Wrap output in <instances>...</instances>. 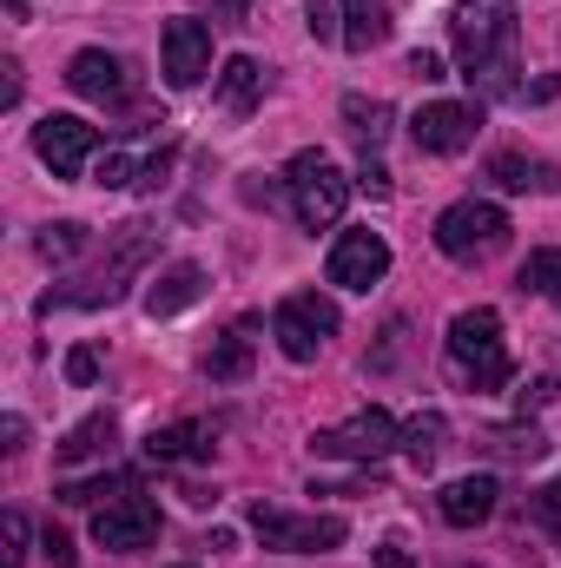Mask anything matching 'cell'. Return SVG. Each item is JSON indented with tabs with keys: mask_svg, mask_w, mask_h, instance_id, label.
Masks as SVG:
<instances>
[{
	"mask_svg": "<svg viewBox=\"0 0 561 568\" xmlns=\"http://www.w3.org/2000/svg\"><path fill=\"white\" fill-rule=\"evenodd\" d=\"M516 40H522L516 0H456L449 47H456V67L476 93H489V100L516 93Z\"/></svg>",
	"mask_w": 561,
	"mask_h": 568,
	"instance_id": "cell-1",
	"label": "cell"
},
{
	"mask_svg": "<svg viewBox=\"0 0 561 568\" xmlns=\"http://www.w3.org/2000/svg\"><path fill=\"white\" fill-rule=\"evenodd\" d=\"M449 371L462 390H502L509 384V344H502V317L489 304L456 311L449 324Z\"/></svg>",
	"mask_w": 561,
	"mask_h": 568,
	"instance_id": "cell-2",
	"label": "cell"
},
{
	"mask_svg": "<svg viewBox=\"0 0 561 568\" xmlns=\"http://www.w3.org/2000/svg\"><path fill=\"white\" fill-rule=\"evenodd\" d=\"M284 185H290V212H297L304 232H330L344 219V205H350V179L337 172L330 152H297L284 165Z\"/></svg>",
	"mask_w": 561,
	"mask_h": 568,
	"instance_id": "cell-3",
	"label": "cell"
},
{
	"mask_svg": "<svg viewBox=\"0 0 561 568\" xmlns=\"http://www.w3.org/2000/svg\"><path fill=\"white\" fill-rule=\"evenodd\" d=\"M502 245H509V212L489 205V199H462V205H449V212L436 219V252L456 258V265L489 258V252H502Z\"/></svg>",
	"mask_w": 561,
	"mask_h": 568,
	"instance_id": "cell-4",
	"label": "cell"
},
{
	"mask_svg": "<svg viewBox=\"0 0 561 568\" xmlns=\"http://www.w3.org/2000/svg\"><path fill=\"white\" fill-rule=\"evenodd\" d=\"M272 331H278V351L290 357V364H310V357L337 337V304L317 297V291H297V297H284L278 304Z\"/></svg>",
	"mask_w": 561,
	"mask_h": 568,
	"instance_id": "cell-5",
	"label": "cell"
},
{
	"mask_svg": "<svg viewBox=\"0 0 561 568\" xmlns=\"http://www.w3.org/2000/svg\"><path fill=\"white\" fill-rule=\"evenodd\" d=\"M397 443H404V429H397L390 410H377V404H370V410H357L350 424L317 429V436H310V449H317V456H337V463H384Z\"/></svg>",
	"mask_w": 561,
	"mask_h": 568,
	"instance_id": "cell-6",
	"label": "cell"
},
{
	"mask_svg": "<svg viewBox=\"0 0 561 568\" xmlns=\"http://www.w3.org/2000/svg\"><path fill=\"white\" fill-rule=\"evenodd\" d=\"M252 529L265 549H290V556H324L344 542V516H284L272 503H252Z\"/></svg>",
	"mask_w": 561,
	"mask_h": 568,
	"instance_id": "cell-7",
	"label": "cell"
},
{
	"mask_svg": "<svg viewBox=\"0 0 561 568\" xmlns=\"http://www.w3.org/2000/svg\"><path fill=\"white\" fill-rule=\"evenodd\" d=\"M33 152L53 165V179H80L86 159L100 152V126H86V120H73V113H47V120L33 126Z\"/></svg>",
	"mask_w": 561,
	"mask_h": 568,
	"instance_id": "cell-8",
	"label": "cell"
},
{
	"mask_svg": "<svg viewBox=\"0 0 561 568\" xmlns=\"http://www.w3.org/2000/svg\"><path fill=\"white\" fill-rule=\"evenodd\" d=\"M476 126H482V106L476 100H429L417 120H410V140H417V152L449 159V152H462V145L476 140Z\"/></svg>",
	"mask_w": 561,
	"mask_h": 568,
	"instance_id": "cell-9",
	"label": "cell"
},
{
	"mask_svg": "<svg viewBox=\"0 0 561 568\" xmlns=\"http://www.w3.org/2000/svg\"><path fill=\"white\" fill-rule=\"evenodd\" d=\"M93 542L100 549H145V542H159V503L152 496H120V503H106V509H93Z\"/></svg>",
	"mask_w": 561,
	"mask_h": 568,
	"instance_id": "cell-10",
	"label": "cell"
},
{
	"mask_svg": "<svg viewBox=\"0 0 561 568\" xmlns=\"http://www.w3.org/2000/svg\"><path fill=\"white\" fill-rule=\"evenodd\" d=\"M205 73H212V27L192 20V13L165 20V80L172 87H198Z\"/></svg>",
	"mask_w": 561,
	"mask_h": 568,
	"instance_id": "cell-11",
	"label": "cell"
},
{
	"mask_svg": "<svg viewBox=\"0 0 561 568\" xmlns=\"http://www.w3.org/2000/svg\"><path fill=\"white\" fill-rule=\"evenodd\" d=\"M384 272H390V245H384L377 232H344V239L330 245V284H344V291H370Z\"/></svg>",
	"mask_w": 561,
	"mask_h": 568,
	"instance_id": "cell-12",
	"label": "cell"
},
{
	"mask_svg": "<svg viewBox=\"0 0 561 568\" xmlns=\"http://www.w3.org/2000/svg\"><path fill=\"white\" fill-rule=\"evenodd\" d=\"M496 503H502L496 476H456V483H442V496H436V509H442L449 529H476V523H489Z\"/></svg>",
	"mask_w": 561,
	"mask_h": 568,
	"instance_id": "cell-13",
	"label": "cell"
},
{
	"mask_svg": "<svg viewBox=\"0 0 561 568\" xmlns=\"http://www.w3.org/2000/svg\"><path fill=\"white\" fill-rule=\"evenodd\" d=\"M67 87H73L80 100H120V93H126V67H120L106 47H86V53H73Z\"/></svg>",
	"mask_w": 561,
	"mask_h": 568,
	"instance_id": "cell-14",
	"label": "cell"
},
{
	"mask_svg": "<svg viewBox=\"0 0 561 568\" xmlns=\"http://www.w3.org/2000/svg\"><path fill=\"white\" fill-rule=\"evenodd\" d=\"M198 297H205V272L198 265H172V272H159L152 291H145V317H178Z\"/></svg>",
	"mask_w": 561,
	"mask_h": 568,
	"instance_id": "cell-15",
	"label": "cell"
},
{
	"mask_svg": "<svg viewBox=\"0 0 561 568\" xmlns=\"http://www.w3.org/2000/svg\"><path fill=\"white\" fill-rule=\"evenodd\" d=\"M489 185H502V192H555L561 172L549 159H522V152H496L489 159Z\"/></svg>",
	"mask_w": 561,
	"mask_h": 568,
	"instance_id": "cell-16",
	"label": "cell"
},
{
	"mask_svg": "<svg viewBox=\"0 0 561 568\" xmlns=\"http://www.w3.org/2000/svg\"><path fill=\"white\" fill-rule=\"evenodd\" d=\"M140 489V476L133 469H106V476H80V483H60L53 496L67 503V509H106V503H120V496H133Z\"/></svg>",
	"mask_w": 561,
	"mask_h": 568,
	"instance_id": "cell-17",
	"label": "cell"
},
{
	"mask_svg": "<svg viewBox=\"0 0 561 568\" xmlns=\"http://www.w3.org/2000/svg\"><path fill=\"white\" fill-rule=\"evenodd\" d=\"M218 100H225V113H252L265 100V67L252 53H232L225 73H218Z\"/></svg>",
	"mask_w": 561,
	"mask_h": 568,
	"instance_id": "cell-18",
	"label": "cell"
},
{
	"mask_svg": "<svg viewBox=\"0 0 561 568\" xmlns=\"http://www.w3.org/2000/svg\"><path fill=\"white\" fill-rule=\"evenodd\" d=\"M384 40H390L384 0H344V47H350V53H370V47H384Z\"/></svg>",
	"mask_w": 561,
	"mask_h": 568,
	"instance_id": "cell-19",
	"label": "cell"
},
{
	"mask_svg": "<svg viewBox=\"0 0 561 568\" xmlns=\"http://www.w3.org/2000/svg\"><path fill=\"white\" fill-rule=\"evenodd\" d=\"M397 449H404L417 469H436V456L449 449V424H442L436 410H422V417H410V424H404V443H397Z\"/></svg>",
	"mask_w": 561,
	"mask_h": 568,
	"instance_id": "cell-20",
	"label": "cell"
},
{
	"mask_svg": "<svg viewBox=\"0 0 561 568\" xmlns=\"http://www.w3.org/2000/svg\"><path fill=\"white\" fill-rule=\"evenodd\" d=\"M145 456L152 463H178V456H212V436L198 424H165L145 436Z\"/></svg>",
	"mask_w": 561,
	"mask_h": 568,
	"instance_id": "cell-21",
	"label": "cell"
},
{
	"mask_svg": "<svg viewBox=\"0 0 561 568\" xmlns=\"http://www.w3.org/2000/svg\"><path fill=\"white\" fill-rule=\"evenodd\" d=\"M390 120H397V113H390L384 100H364V93H350V100H344V126H350L364 145H384V140H390Z\"/></svg>",
	"mask_w": 561,
	"mask_h": 568,
	"instance_id": "cell-22",
	"label": "cell"
},
{
	"mask_svg": "<svg viewBox=\"0 0 561 568\" xmlns=\"http://www.w3.org/2000/svg\"><path fill=\"white\" fill-rule=\"evenodd\" d=\"M86 245H93V232H86L80 219H60V225L40 232V258H47V265H67V258H80Z\"/></svg>",
	"mask_w": 561,
	"mask_h": 568,
	"instance_id": "cell-23",
	"label": "cell"
},
{
	"mask_svg": "<svg viewBox=\"0 0 561 568\" xmlns=\"http://www.w3.org/2000/svg\"><path fill=\"white\" fill-rule=\"evenodd\" d=\"M245 371H252V344H245V337H218V344L205 351V377H212V384H238Z\"/></svg>",
	"mask_w": 561,
	"mask_h": 568,
	"instance_id": "cell-24",
	"label": "cell"
},
{
	"mask_svg": "<svg viewBox=\"0 0 561 568\" xmlns=\"http://www.w3.org/2000/svg\"><path fill=\"white\" fill-rule=\"evenodd\" d=\"M113 443V417H86V424L67 429V443H60V463H86V456H100Z\"/></svg>",
	"mask_w": 561,
	"mask_h": 568,
	"instance_id": "cell-25",
	"label": "cell"
},
{
	"mask_svg": "<svg viewBox=\"0 0 561 568\" xmlns=\"http://www.w3.org/2000/svg\"><path fill=\"white\" fill-rule=\"evenodd\" d=\"M522 291H536V297H561V245H542V252L522 258Z\"/></svg>",
	"mask_w": 561,
	"mask_h": 568,
	"instance_id": "cell-26",
	"label": "cell"
},
{
	"mask_svg": "<svg viewBox=\"0 0 561 568\" xmlns=\"http://www.w3.org/2000/svg\"><path fill=\"white\" fill-rule=\"evenodd\" d=\"M482 443H489L496 456H516V463H536V456H549V436H542L536 424H529V429H489Z\"/></svg>",
	"mask_w": 561,
	"mask_h": 568,
	"instance_id": "cell-27",
	"label": "cell"
},
{
	"mask_svg": "<svg viewBox=\"0 0 561 568\" xmlns=\"http://www.w3.org/2000/svg\"><path fill=\"white\" fill-rule=\"evenodd\" d=\"M555 397H561V377H536V384L516 390V410L529 417V410H542V404H555Z\"/></svg>",
	"mask_w": 561,
	"mask_h": 568,
	"instance_id": "cell-28",
	"label": "cell"
},
{
	"mask_svg": "<svg viewBox=\"0 0 561 568\" xmlns=\"http://www.w3.org/2000/svg\"><path fill=\"white\" fill-rule=\"evenodd\" d=\"M93 185H106V192H120V185H133V165H126V152H106V159L93 165Z\"/></svg>",
	"mask_w": 561,
	"mask_h": 568,
	"instance_id": "cell-29",
	"label": "cell"
},
{
	"mask_svg": "<svg viewBox=\"0 0 561 568\" xmlns=\"http://www.w3.org/2000/svg\"><path fill=\"white\" fill-rule=\"evenodd\" d=\"M0 536H7L0 562H7V568H20V562H27V516H7V523H0Z\"/></svg>",
	"mask_w": 561,
	"mask_h": 568,
	"instance_id": "cell-30",
	"label": "cell"
},
{
	"mask_svg": "<svg viewBox=\"0 0 561 568\" xmlns=\"http://www.w3.org/2000/svg\"><path fill=\"white\" fill-rule=\"evenodd\" d=\"M304 20H310V33H317V40H344V27H337L330 0H304Z\"/></svg>",
	"mask_w": 561,
	"mask_h": 568,
	"instance_id": "cell-31",
	"label": "cell"
},
{
	"mask_svg": "<svg viewBox=\"0 0 561 568\" xmlns=\"http://www.w3.org/2000/svg\"><path fill=\"white\" fill-rule=\"evenodd\" d=\"M93 377H100V351H86V344H80V351L67 357V384H80V390H86Z\"/></svg>",
	"mask_w": 561,
	"mask_h": 568,
	"instance_id": "cell-32",
	"label": "cell"
},
{
	"mask_svg": "<svg viewBox=\"0 0 561 568\" xmlns=\"http://www.w3.org/2000/svg\"><path fill=\"white\" fill-rule=\"evenodd\" d=\"M40 549H47V562H53V568H73V562H80V549L67 542V529H47V536H40Z\"/></svg>",
	"mask_w": 561,
	"mask_h": 568,
	"instance_id": "cell-33",
	"label": "cell"
},
{
	"mask_svg": "<svg viewBox=\"0 0 561 568\" xmlns=\"http://www.w3.org/2000/svg\"><path fill=\"white\" fill-rule=\"evenodd\" d=\"M172 159H178L172 145H159V152L145 159V172H140V185H145V192H159V185H165V172H172Z\"/></svg>",
	"mask_w": 561,
	"mask_h": 568,
	"instance_id": "cell-34",
	"label": "cell"
},
{
	"mask_svg": "<svg viewBox=\"0 0 561 568\" xmlns=\"http://www.w3.org/2000/svg\"><path fill=\"white\" fill-rule=\"evenodd\" d=\"M410 73H417L422 87H436V80H442V60H436L429 47H417V53H410Z\"/></svg>",
	"mask_w": 561,
	"mask_h": 568,
	"instance_id": "cell-35",
	"label": "cell"
},
{
	"mask_svg": "<svg viewBox=\"0 0 561 568\" xmlns=\"http://www.w3.org/2000/svg\"><path fill=\"white\" fill-rule=\"evenodd\" d=\"M357 185H364V192H377V199H390V172H384L377 159H364V172H357Z\"/></svg>",
	"mask_w": 561,
	"mask_h": 568,
	"instance_id": "cell-36",
	"label": "cell"
},
{
	"mask_svg": "<svg viewBox=\"0 0 561 568\" xmlns=\"http://www.w3.org/2000/svg\"><path fill=\"white\" fill-rule=\"evenodd\" d=\"M0 106H20V60H0Z\"/></svg>",
	"mask_w": 561,
	"mask_h": 568,
	"instance_id": "cell-37",
	"label": "cell"
},
{
	"mask_svg": "<svg viewBox=\"0 0 561 568\" xmlns=\"http://www.w3.org/2000/svg\"><path fill=\"white\" fill-rule=\"evenodd\" d=\"M561 93V80L555 73H542V80H536V87H522V100H536V106H549V100H555Z\"/></svg>",
	"mask_w": 561,
	"mask_h": 568,
	"instance_id": "cell-38",
	"label": "cell"
},
{
	"mask_svg": "<svg viewBox=\"0 0 561 568\" xmlns=\"http://www.w3.org/2000/svg\"><path fill=\"white\" fill-rule=\"evenodd\" d=\"M377 562H384V568H410V549H404V542H384V549H377Z\"/></svg>",
	"mask_w": 561,
	"mask_h": 568,
	"instance_id": "cell-39",
	"label": "cell"
},
{
	"mask_svg": "<svg viewBox=\"0 0 561 568\" xmlns=\"http://www.w3.org/2000/svg\"><path fill=\"white\" fill-rule=\"evenodd\" d=\"M536 509H542V516H561V476L542 489V496H536Z\"/></svg>",
	"mask_w": 561,
	"mask_h": 568,
	"instance_id": "cell-40",
	"label": "cell"
},
{
	"mask_svg": "<svg viewBox=\"0 0 561 568\" xmlns=\"http://www.w3.org/2000/svg\"><path fill=\"white\" fill-rule=\"evenodd\" d=\"M252 13V0H218V20H245Z\"/></svg>",
	"mask_w": 561,
	"mask_h": 568,
	"instance_id": "cell-41",
	"label": "cell"
},
{
	"mask_svg": "<svg viewBox=\"0 0 561 568\" xmlns=\"http://www.w3.org/2000/svg\"><path fill=\"white\" fill-rule=\"evenodd\" d=\"M7 13H13V20H27V13H33V0H7Z\"/></svg>",
	"mask_w": 561,
	"mask_h": 568,
	"instance_id": "cell-42",
	"label": "cell"
}]
</instances>
